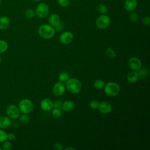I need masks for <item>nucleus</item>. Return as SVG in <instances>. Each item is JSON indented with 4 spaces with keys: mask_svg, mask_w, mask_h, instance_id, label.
Wrapping results in <instances>:
<instances>
[{
    "mask_svg": "<svg viewBox=\"0 0 150 150\" xmlns=\"http://www.w3.org/2000/svg\"><path fill=\"white\" fill-rule=\"evenodd\" d=\"M35 15L40 18L47 17L49 13V7L45 2L39 3L35 9Z\"/></svg>",
    "mask_w": 150,
    "mask_h": 150,
    "instance_id": "obj_5",
    "label": "nucleus"
},
{
    "mask_svg": "<svg viewBox=\"0 0 150 150\" xmlns=\"http://www.w3.org/2000/svg\"><path fill=\"white\" fill-rule=\"evenodd\" d=\"M7 139V133L3 129L0 128V142H3Z\"/></svg>",
    "mask_w": 150,
    "mask_h": 150,
    "instance_id": "obj_31",
    "label": "nucleus"
},
{
    "mask_svg": "<svg viewBox=\"0 0 150 150\" xmlns=\"http://www.w3.org/2000/svg\"><path fill=\"white\" fill-rule=\"evenodd\" d=\"M139 76V79H143L148 76L149 74V71L146 68L141 67L137 71Z\"/></svg>",
    "mask_w": 150,
    "mask_h": 150,
    "instance_id": "obj_20",
    "label": "nucleus"
},
{
    "mask_svg": "<svg viewBox=\"0 0 150 150\" xmlns=\"http://www.w3.org/2000/svg\"><path fill=\"white\" fill-rule=\"evenodd\" d=\"M76 1H78V0H76Z\"/></svg>",
    "mask_w": 150,
    "mask_h": 150,
    "instance_id": "obj_45",
    "label": "nucleus"
},
{
    "mask_svg": "<svg viewBox=\"0 0 150 150\" xmlns=\"http://www.w3.org/2000/svg\"><path fill=\"white\" fill-rule=\"evenodd\" d=\"M97 11L101 14H106L108 12V9L105 5L100 4L97 6Z\"/></svg>",
    "mask_w": 150,
    "mask_h": 150,
    "instance_id": "obj_25",
    "label": "nucleus"
},
{
    "mask_svg": "<svg viewBox=\"0 0 150 150\" xmlns=\"http://www.w3.org/2000/svg\"><path fill=\"white\" fill-rule=\"evenodd\" d=\"M99 111L103 114H107L111 112L112 106L110 103L107 101H102L99 103L98 108Z\"/></svg>",
    "mask_w": 150,
    "mask_h": 150,
    "instance_id": "obj_11",
    "label": "nucleus"
},
{
    "mask_svg": "<svg viewBox=\"0 0 150 150\" xmlns=\"http://www.w3.org/2000/svg\"><path fill=\"white\" fill-rule=\"evenodd\" d=\"M93 86L96 89L101 90L103 88H104V87L105 86V82L101 79H98V80H96L94 82Z\"/></svg>",
    "mask_w": 150,
    "mask_h": 150,
    "instance_id": "obj_22",
    "label": "nucleus"
},
{
    "mask_svg": "<svg viewBox=\"0 0 150 150\" xmlns=\"http://www.w3.org/2000/svg\"><path fill=\"white\" fill-rule=\"evenodd\" d=\"M15 138H16V135L14 133L9 132L7 134V139H8L9 141H13L15 139Z\"/></svg>",
    "mask_w": 150,
    "mask_h": 150,
    "instance_id": "obj_37",
    "label": "nucleus"
},
{
    "mask_svg": "<svg viewBox=\"0 0 150 150\" xmlns=\"http://www.w3.org/2000/svg\"><path fill=\"white\" fill-rule=\"evenodd\" d=\"M104 89L105 93L110 97H115L117 96L120 91V86L117 83L113 81L105 84Z\"/></svg>",
    "mask_w": 150,
    "mask_h": 150,
    "instance_id": "obj_3",
    "label": "nucleus"
},
{
    "mask_svg": "<svg viewBox=\"0 0 150 150\" xmlns=\"http://www.w3.org/2000/svg\"><path fill=\"white\" fill-rule=\"evenodd\" d=\"M0 116H1V114H0Z\"/></svg>",
    "mask_w": 150,
    "mask_h": 150,
    "instance_id": "obj_44",
    "label": "nucleus"
},
{
    "mask_svg": "<svg viewBox=\"0 0 150 150\" xmlns=\"http://www.w3.org/2000/svg\"><path fill=\"white\" fill-rule=\"evenodd\" d=\"M1 149H2V148L0 146V150H1Z\"/></svg>",
    "mask_w": 150,
    "mask_h": 150,
    "instance_id": "obj_42",
    "label": "nucleus"
},
{
    "mask_svg": "<svg viewBox=\"0 0 150 150\" xmlns=\"http://www.w3.org/2000/svg\"><path fill=\"white\" fill-rule=\"evenodd\" d=\"M18 108L20 112L22 114H28L33 111V104L30 100L23 98L19 101Z\"/></svg>",
    "mask_w": 150,
    "mask_h": 150,
    "instance_id": "obj_4",
    "label": "nucleus"
},
{
    "mask_svg": "<svg viewBox=\"0 0 150 150\" xmlns=\"http://www.w3.org/2000/svg\"><path fill=\"white\" fill-rule=\"evenodd\" d=\"M2 149L4 150H10L12 148V144L10 142V141H7L5 140L2 142Z\"/></svg>",
    "mask_w": 150,
    "mask_h": 150,
    "instance_id": "obj_30",
    "label": "nucleus"
},
{
    "mask_svg": "<svg viewBox=\"0 0 150 150\" xmlns=\"http://www.w3.org/2000/svg\"><path fill=\"white\" fill-rule=\"evenodd\" d=\"M48 21L49 25L52 26L53 28L61 22L60 16L56 13L51 14L49 17Z\"/></svg>",
    "mask_w": 150,
    "mask_h": 150,
    "instance_id": "obj_15",
    "label": "nucleus"
},
{
    "mask_svg": "<svg viewBox=\"0 0 150 150\" xmlns=\"http://www.w3.org/2000/svg\"><path fill=\"white\" fill-rule=\"evenodd\" d=\"M34 1H35V2H39V1H40L41 0H33Z\"/></svg>",
    "mask_w": 150,
    "mask_h": 150,
    "instance_id": "obj_40",
    "label": "nucleus"
},
{
    "mask_svg": "<svg viewBox=\"0 0 150 150\" xmlns=\"http://www.w3.org/2000/svg\"><path fill=\"white\" fill-rule=\"evenodd\" d=\"M11 125V119L8 116H0V128L6 129Z\"/></svg>",
    "mask_w": 150,
    "mask_h": 150,
    "instance_id": "obj_14",
    "label": "nucleus"
},
{
    "mask_svg": "<svg viewBox=\"0 0 150 150\" xmlns=\"http://www.w3.org/2000/svg\"><path fill=\"white\" fill-rule=\"evenodd\" d=\"M99 102L97 100H93L92 101H90V107H91V108L93 109V110H96L97 109L99 105Z\"/></svg>",
    "mask_w": 150,
    "mask_h": 150,
    "instance_id": "obj_32",
    "label": "nucleus"
},
{
    "mask_svg": "<svg viewBox=\"0 0 150 150\" xmlns=\"http://www.w3.org/2000/svg\"><path fill=\"white\" fill-rule=\"evenodd\" d=\"M1 56H0V63H1Z\"/></svg>",
    "mask_w": 150,
    "mask_h": 150,
    "instance_id": "obj_41",
    "label": "nucleus"
},
{
    "mask_svg": "<svg viewBox=\"0 0 150 150\" xmlns=\"http://www.w3.org/2000/svg\"><path fill=\"white\" fill-rule=\"evenodd\" d=\"M54 148L56 150H62L63 149V145L60 142H56L54 145Z\"/></svg>",
    "mask_w": 150,
    "mask_h": 150,
    "instance_id": "obj_36",
    "label": "nucleus"
},
{
    "mask_svg": "<svg viewBox=\"0 0 150 150\" xmlns=\"http://www.w3.org/2000/svg\"><path fill=\"white\" fill-rule=\"evenodd\" d=\"M54 30L56 31H61L64 28V25L62 22H60L57 25H56L55 27H54Z\"/></svg>",
    "mask_w": 150,
    "mask_h": 150,
    "instance_id": "obj_35",
    "label": "nucleus"
},
{
    "mask_svg": "<svg viewBox=\"0 0 150 150\" xmlns=\"http://www.w3.org/2000/svg\"><path fill=\"white\" fill-rule=\"evenodd\" d=\"M20 112H21L18 107L14 104L9 105L6 109V113L7 116L12 120L17 119L20 115Z\"/></svg>",
    "mask_w": 150,
    "mask_h": 150,
    "instance_id": "obj_7",
    "label": "nucleus"
},
{
    "mask_svg": "<svg viewBox=\"0 0 150 150\" xmlns=\"http://www.w3.org/2000/svg\"><path fill=\"white\" fill-rule=\"evenodd\" d=\"M10 25L9 18L5 15L0 17V30H5L7 29Z\"/></svg>",
    "mask_w": 150,
    "mask_h": 150,
    "instance_id": "obj_16",
    "label": "nucleus"
},
{
    "mask_svg": "<svg viewBox=\"0 0 150 150\" xmlns=\"http://www.w3.org/2000/svg\"><path fill=\"white\" fill-rule=\"evenodd\" d=\"M74 106L75 104L73 101L71 100H67L62 103L61 108L63 111L69 112L73 110L74 108Z\"/></svg>",
    "mask_w": 150,
    "mask_h": 150,
    "instance_id": "obj_18",
    "label": "nucleus"
},
{
    "mask_svg": "<svg viewBox=\"0 0 150 150\" xmlns=\"http://www.w3.org/2000/svg\"><path fill=\"white\" fill-rule=\"evenodd\" d=\"M8 48V43L5 40H0V54L6 52Z\"/></svg>",
    "mask_w": 150,
    "mask_h": 150,
    "instance_id": "obj_24",
    "label": "nucleus"
},
{
    "mask_svg": "<svg viewBox=\"0 0 150 150\" xmlns=\"http://www.w3.org/2000/svg\"><path fill=\"white\" fill-rule=\"evenodd\" d=\"M66 91V86L65 85L60 81L57 82L53 86L52 89V93L54 96L59 97L62 96Z\"/></svg>",
    "mask_w": 150,
    "mask_h": 150,
    "instance_id": "obj_10",
    "label": "nucleus"
},
{
    "mask_svg": "<svg viewBox=\"0 0 150 150\" xmlns=\"http://www.w3.org/2000/svg\"><path fill=\"white\" fill-rule=\"evenodd\" d=\"M73 38H74V36L71 32L65 31L62 32L60 35L59 41L62 44L68 45L73 41Z\"/></svg>",
    "mask_w": 150,
    "mask_h": 150,
    "instance_id": "obj_9",
    "label": "nucleus"
},
{
    "mask_svg": "<svg viewBox=\"0 0 150 150\" xmlns=\"http://www.w3.org/2000/svg\"><path fill=\"white\" fill-rule=\"evenodd\" d=\"M66 150H69V149H72V150H75V148H72V147H68V148H66Z\"/></svg>",
    "mask_w": 150,
    "mask_h": 150,
    "instance_id": "obj_39",
    "label": "nucleus"
},
{
    "mask_svg": "<svg viewBox=\"0 0 150 150\" xmlns=\"http://www.w3.org/2000/svg\"><path fill=\"white\" fill-rule=\"evenodd\" d=\"M1 0H0V5H1Z\"/></svg>",
    "mask_w": 150,
    "mask_h": 150,
    "instance_id": "obj_43",
    "label": "nucleus"
},
{
    "mask_svg": "<svg viewBox=\"0 0 150 150\" xmlns=\"http://www.w3.org/2000/svg\"><path fill=\"white\" fill-rule=\"evenodd\" d=\"M12 125H13V127L14 128H18V127L19 126V123H18V121H13V123H12Z\"/></svg>",
    "mask_w": 150,
    "mask_h": 150,
    "instance_id": "obj_38",
    "label": "nucleus"
},
{
    "mask_svg": "<svg viewBox=\"0 0 150 150\" xmlns=\"http://www.w3.org/2000/svg\"><path fill=\"white\" fill-rule=\"evenodd\" d=\"M142 22L144 25L149 26L150 25V18L148 16H144L142 19Z\"/></svg>",
    "mask_w": 150,
    "mask_h": 150,
    "instance_id": "obj_33",
    "label": "nucleus"
},
{
    "mask_svg": "<svg viewBox=\"0 0 150 150\" xmlns=\"http://www.w3.org/2000/svg\"><path fill=\"white\" fill-rule=\"evenodd\" d=\"M106 54L110 58H114L116 56V53L111 47H108L106 49Z\"/></svg>",
    "mask_w": 150,
    "mask_h": 150,
    "instance_id": "obj_28",
    "label": "nucleus"
},
{
    "mask_svg": "<svg viewBox=\"0 0 150 150\" xmlns=\"http://www.w3.org/2000/svg\"><path fill=\"white\" fill-rule=\"evenodd\" d=\"M52 109L53 110L52 111V114L54 118H59L62 116V112L60 108H52Z\"/></svg>",
    "mask_w": 150,
    "mask_h": 150,
    "instance_id": "obj_27",
    "label": "nucleus"
},
{
    "mask_svg": "<svg viewBox=\"0 0 150 150\" xmlns=\"http://www.w3.org/2000/svg\"><path fill=\"white\" fill-rule=\"evenodd\" d=\"M53 102L50 98H48L43 99L40 103V108L42 110L45 111H50L53 108Z\"/></svg>",
    "mask_w": 150,
    "mask_h": 150,
    "instance_id": "obj_13",
    "label": "nucleus"
},
{
    "mask_svg": "<svg viewBox=\"0 0 150 150\" xmlns=\"http://www.w3.org/2000/svg\"><path fill=\"white\" fill-rule=\"evenodd\" d=\"M129 19L130 21L135 23L138 21L139 16H138V15L136 12L132 11V12H131L129 15Z\"/></svg>",
    "mask_w": 150,
    "mask_h": 150,
    "instance_id": "obj_26",
    "label": "nucleus"
},
{
    "mask_svg": "<svg viewBox=\"0 0 150 150\" xmlns=\"http://www.w3.org/2000/svg\"><path fill=\"white\" fill-rule=\"evenodd\" d=\"M138 5L137 0H125L124 7L126 11L131 12L134 11Z\"/></svg>",
    "mask_w": 150,
    "mask_h": 150,
    "instance_id": "obj_12",
    "label": "nucleus"
},
{
    "mask_svg": "<svg viewBox=\"0 0 150 150\" xmlns=\"http://www.w3.org/2000/svg\"><path fill=\"white\" fill-rule=\"evenodd\" d=\"M128 67L134 71L138 70L142 67V62L141 60L136 57H131L127 62Z\"/></svg>",
    "mask_w": 150,
    "mask_h": 150,
    "instance_id": "obj_8",
    "label": "nucleus"
},
{
    "mask_svg": "<svg viewBox=\"0 0 150 150\" xmlns=\"http://www.w3.org/2000/svg\"><path fill=\"white\" fill-rule=\"evenodd\" d=\"M35 15V11L31 8H28L24 12V16L28 19H32Z\"/></svg>",
    "mask_w": 150,
    "mask_h": 150,
    "instance_id": "obj_21",
    "label": "nucleus"
},
{
    "mask_svg": "<svg viewBox=\"0 0 150 150\" xmlns=\"http://www.w3.org/2000/svg\"><path fill=\"white\" fill-rule=\"evenodd\" d=\"M58 4L63 8H66L69 6L70 4V0H56Z\"/></svg>",
    "mask_w": 150,
    "mask_h": 150,
    "instance_id": "obj_29",
    "label": "nucleus"
},
{
    "mask_svg": "<svg viewBox=\"0 0 150 150\" xmlns=\"http://www.w3.org/2000/svg\"><path fill=\"white\" fill-rule=\"evenodd\" d=\"M111 23V19L106 14H101L96 21V25L100 29H105L107 28Z\"/></svg>",
    "mask_w": 150,
    "mask_h": 150,
    "instance_id": "obj_6",
    "label": "nucleus"
},
{
    "mask_svg": "<svg viewBox=\"0 0 150 150\" xmlns=\"http://www.w3.org/2000/svg\"><path fill=\"white\" fill-rule=\"evenodd\" d=\"M55 31L54 28L49 24L41 25L38 30L39 36L45 39H49L53 38Z\"/></svg>",
    "mask_w": 150,
    "mask_h": 150,
    "instance_id": "obj_1",
    "label": "nucleus"
},
{
    "mask_svg": "<svg viewBox=\"0 0 150 150\" xmlns=\"http://www.w3.org/2000/svg\"><path fill=\"white\" fill-rule=\"evenodd\" d=\"M19 120L21 124H27L29 122V117L26 114H22V115H19Z\"/></svg>",
    "mask_w": 150,
    "mask_h": 150,
    "instance_id": "obj_23",
    "label": "nucleus"
},
{
    "mask_svg": "<svg viewBox=\"0 0 150 150\" xmlns=\"http://www.w3.org/2000/svg\"><path fill=\"white\" fill-rule=\"evenodd\" d=\"M70 78V75L68 72L62 71L59 74L58 77V80H59V81L64 83V82H66Z\"/></svg>",
    "mask_w": 150,
    "mask_h": 150,
    "instance_id": "obj_19",
    "label": "nucleus"
},
{
    "mask_svg": "<svg viewBox=\"0 0 150 150\" xmlns=\"http://www.w3.org/2000/svg\"><path fill=\"white\" fill-rule=\"evenodd\" d=\"M66 88L72 94H77L81 90V83L76 78H70L66 82Z\"/></svg>",
    "mask_w": 150,
    "mask_h": 150,
    "instance_id": "obj_2",
    "label": "nucleus"
},
{
    "mask_svg": "<svg viewBox=\"0 0 150 150\" xmlns=\"http://www.w3.org/2000/svg\"><path fill=\"white\" fill-rule=\"evenodd\" d=\"M62 101L61 100H56L53 103V108H60L62 105Z\"/></svg>",
    "mask_w": 150,
    "mask_h": 150,
    "instance_id": "obj_34",
    "label": "nucleus"
},
{
    "mask_svg": "<svg viewBox=\"0 0 150 150\" xmlns=\"http://www.w3.org/2000/svg\"><path fill=\"white\" fill-rule=\"evenodd\" d=\"M127 79L128 81L130 83H136L139 79V76L137 71L132 70L129 72L127 75Z\"/></svg>",
    "mask_w": 150,
    "mask_h": 150,
    "instance_id": "obj_17",
    "label": "nucleus"
}]
</instances>
